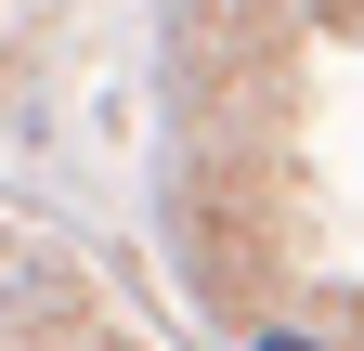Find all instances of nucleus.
I'll return each mask as SVG.
<instances>
[{"label":"nucleus","instance_id":"nucleus-1","mask_svg":"<svg viewBox=\"0 0 364 351\" xmlns=\"http://www.w3.org/2000/svg\"><path fill=\"white\" fill-rule=\"evenodd\" d=\"M247 351H312V338H287V325H273V338H247Z\"/></svg>","mask_w":364,"mask_h":351}]
</instances>
